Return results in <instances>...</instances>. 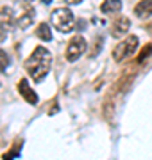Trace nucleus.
Returning <instances> with one entry per match:
<instances>
[{
    "label": "nucleus",
    "instance_id": "nucleus-3",
    "mask_svg": "<svg viewBox=\"0 0 152 160\" xmlns=\"http://www.w3.org/2000/svg\"><path fill=\"white\" fill-rule=\"evenodd\" d=\"M138 45H140L138 36H134V34L127 36L125 39L120 41V43L115 46V50H113V61H115V62H123V61H127V59L136 52Z\"/></svg>",
    "mask_w": 152,
    "mask_h": 160
},
{
    "label": "nucleus",
    "instance_id": "nucleus-6",
    "mask_svg": "<svg viewBox=\"0 0 152 160\" xmlns=\"http://www.w3.org/2000/svg\"><path fill=\"white\" fill-rule=\"evenodd\" d=\"M131 30V20L127 16H118L111 25V36L113 38H123Z\"/></svg>",
    "mask_w": 152,
    "mask_h": 160
},
{
    "label": "nucleus",
    "instance_id": "nucleus-13",
    "mask_svg": "<svg viewBox=\"0 0 152 160\" xmlns=\"http://www.w3.org/2000/svg\"><path fill=\"white\" fill-rule=\"evenodd\" d=\"M150 52H152V45H147L143 50H141V53L138 55V59H136V62L138 64H143V61H145L149 55H150Z\"/></svg>",
    "mask_w": 152,
    "mask_h": 160
},
{
    "label": "nucleus",
    "instance_id": "nucleus-11",
    "mask_svg": "<svg viewBox=\"0 0 152 160\" xmlns=\"http://www.w3.org/2000/svg\"><path fill=\"white\" fill-rule=\"evenodd\" d=\"M36 36L40 38L41 41H52V30L47 23H40L38 29H36Z\"/></svg>",
    "mask_w": 152,
    "mask_h": 160
},
{
    "label": "nucleus",
    "instance_id": "nucleus-5",
    "mask_svg": "<svg viewBox=\"0 0 152 160\" xmlns=\"http://www.w3.org/2000/svg\"><path fill=\"white\" fill-rule=\"evenodd\" d=\"M16 23V18H14V12L9 6H2L0 7V30L2 32H7L11 30Z\"/></svg>",
    "mask_w": 152,
    "mask_h": 160
},
{
    "label": "nucleus",
    "instance_id": "nucleus-8",
    "mask_svg": "<svg viewBox=\"0 0 152 160\" xmlns=\"http://www.w3.org/2000/svg\"><path fill=\"white\" fill-rule=\"evenodd\" d=\"M134 14L140 18H149L152 16V0H141L134 7Z\"/></svg>",
    "mask_w": 152,
    "mask_h": 160
},
{
    "label": "nucleus",
    "instance_id": "nucleus-1",
    "mask_svg": "<svg viewBox=\"0 0 152 160\" xmlns=\"http://www.w3.org/2000/svg\"><path fill=\"white\" fill-rule=\"evenodd\" d=\"M52 66V53L45 46H36L27 61H25V71L34 82H41L47 77Z\"/></svg>",
    "mask_w": 152,
    "mask_h": 160
},
{
    "label": "nucleus",
    "instance_id": "nucleus-7",
    "mask_svg": "<svg viewBox=\"0 0 152 160\" xmlns=\"http://www.w3.org/2000/svg\"><path fill=\"white\" fill-rule=\"evenodd\" d=\"M18 91H20L22 98H24L27 103H30V105H36V103H38V94L30 89L29 82H27L25 78H22L20 82H18Z\"/></svg>",
    "mask_w": 152,
    "mask_h": 160
},
{
    "label": "nucleus",
    "instance_id": "nucleus-14",
    "mask_svg": "<svg viewBox=\"0 0 152 160\" xmlns=\"http://www.w3.org/2000/svg\"><path fill=\"white\" fill-rule=\"evenodd\" d=\"M64 2H66L68 6H75V4H81L82 0H64Z\"/></svg>",
    "mask_w": 152,
    "mask_h": 160
},
{
    "label": "nucleus",
    "instance_id": "nucleus-9",
    "mask_svg": "<svg viewBox=\"0 0 152 160\" xmlns=\"http://www.w3.org/2000/svg\"><path fill=\"white\" fill-rule=\"evenodd\" d=\"M100 9L104 14H117L122 9V0H104Z\"/></svg>",
    "mask_w": 152,
    "mask_h": 160
},
{
    "label": "nucleus",
    "instance_id": "nucleus-2",
    "mask_svg": "<svg viewBox=\"0 0 152 160\" xmlns=\"http://www.w3.org/2000/svg\"><path fill=\"white\" fill-rule=\"evenodd\" d=\"M50 22H52L54 29L61 32V34H70L75 29V16L68 7H57L54 9L50 14Z\"/></svg>",
    "mask_w": 152,
    "mask_h": 160
},
{
    "label": "nucleus",
    "instance_id": "nucleus-12",
    "mask_svg": "<svg viewBox=\"0 0 152 160\" xmlns=\"http://www.w3.org/2000/svg\"><path fill=\"white\" fill-rule=\"evenodd\" d=\"M9 62H11V61H9V55L0 48V71H6L7 66H9Z\"/></svg>",
    "mask_w": 152,
    "mask_h": 160
},
{
    "label": "nucleus",
    "instance_id": "nucleus-10",
    "mask_svg": "<svg viewBox=\"0 0 152 160\" xmlns=\"http://www.w3.org/2000/svg\"><path fill=\"white\" fill-rule=\"evenodd\" d=\"M32 22H34V11H32V9H27V12H24V14L16 20L18 27H20L22 30L29 29L30 25H32Z\"/></svg>",
    "mask_w": 152,
    "mask_h": 160
},
{
    "label": "nucleus",
    "instance_id": "nucleus-4",
    "mask_svg": "<svg viewBox=\"0 0 152 160\" xmlns=\"http://www.w3.org/2000/svg\"><path fill=\"white\" fill-rule=\"evenodd\" d=\"M86 48H88V43H86V39L82 38V36H73L70 39V43H68V48H66V53H64V57H66V61L68 62H75L79 57H82V53L86 52Z\"/></svg>",
    "mask_w": 152,
    "mask_h": 160
}]
</instances>
